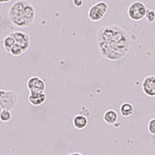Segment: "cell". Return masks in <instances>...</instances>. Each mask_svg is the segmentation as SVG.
<instances>
[{"label":"cell","mask_w":155,"mask_h":155,"mask_svg":"<svg viewBox=\"0 0 155 155\" xmlns=\"http://www.w3.org/2000/svg\"><path fill=\"white\" fill-rule=\"evenodd\" d=\"M12 0H2V3H8V2H11Z\"/></svg>","instance_id":"20"},{"label":"cell","mask_w":155,"mask_h":155,"mask_svg":"<svg viewBox=\"0 0 155 155\" xmlns=\"http://www.w3.org/2000/svg\"><path fill=\"white\" fill-rule=\"evenodd\" d=\"M73 126L77 130H84L88 125V119L85 116L81 114H78L74 116L72 120Z\"/></svg>","instance_id":"10"},{"label":"cell","mask_w":155,"mask_h":155,"mask_svg":"<svg viewBox=\"0 0 155 155\" xmlns=\"http://www.w3.org/2000/svg\"><path fill=\"white\" fill-rule=\"evenodd\" d=\"M27 86L30 93L44 92L46 89L45 81L39 76H33L30 78L27 82Z\"/></svg>","instance_id":"5"},{"label":"cell","mask_w":155,"mask_h":155,"mask_svg":"<svg viewBox=\"0 0 155 155\" xmlns=\"http://www.w3.org/2000/svg\"><path fill=\"white\" fill-rule=\"evenodd\" d=\"M16 44V41L15 39L13 38L12 36H11L10 34L5 37L3 39V41H2V45H3V48L5 49V51L7 52V53H9L10 52L11 48L13 47V45Z\"/></svg>","instance_id":"13"},{"label":"cell","mask_w":155,"mask_h":155,"mask_svg":"<svg viewBox=\"0 0 155 155\" xmlns=\"http://www.w3.org/2000/svg\"><path fill=\"white\" fill-rule=\"evenodd\" d=\"M147 21L148 23H153L155 20V11L153 9H147L145 15Z\"/></svg>","instance_id":"16"},{"label":"cell","mask_w":155,"mask_h":155,"mask_svg":"<svg viewBox=\"0 0 155 155\" xmlns=\"http://www.w3.org/2000/svg\"><path fill=\"white\" fill-rule=\"evenodd\" d=\"M120 114L124 117H128L134 114V108L131 103L130 102H124L120 106Z\"/></svg>","instance_id":"12"},{"label":"cell","mask_w":155,"mask_h":155,"mask_svg":"<svg viewBox=\"0 0 155 155\" xmlns=\"http://www.w3.org/2000/svg\"><path fill=\"white\" fill-rule=\"evenodd\" d=\"M103 120L108 125H114L118 120V114L113 109H109L105 112Z\"/></svg>","instance_id":"11"},{"label":"cell","mask_w":155,"mask_h":155,"mask_svg":"<svg viewBox=\"0 0 155 155\" xmlns=\"http://www.w3.org/2000/svg\"><path fill=\"white\" fill-rule=\"evenodd\" d=\"M18 102L17 94L14 91H6L5 96L0 100V106L3 109H9L10 111L16 108Z\"/></svg>","instance_id":"6"},{"label":"cell","mask_w":155,"mask_h":155,"mask_svg":"<svg viewBox=\"0 0 155 155\" xmlns=\"http://www.w3.org/2000/svg\"><path fill=\"white\" fill-rule=\"evenodd\" d=\"M97 43L102 58L109 61H118L129 53L131 39L128 33L121 27L108 25L99 30Z\"/></svg>","instance_id":"1"},{"label":"cell","mask_w":155,"mask_h":155,"mask_svg":"<svg viewBox=\"0 0 155 155\" xmlns=\"http://www.w3.org/2000/svg\"><path fill=\"white\" fill-rule=\"evenodd\" d=\"M47 100V95L44 92H36L30 93L28 97V101L32 106H41Z\"/></svg>","instance_id":"9"},{"label":"cell","mask_w":155,"mask_h":155,"mask_svg":"<svg viewBox=\"0 0 155 155\" xmlns=\"http://www.w3.org/2000/svg\"><path fill=\"white\" fill-rule=\"evenodd\" d=\"M72 2L76 7H81L83 5V0H72Z\"/></svg>","instance_id":"18"},{"label":"cell","mask_w":155,"mask_h":155,"mask_svg":"<svg viewBox=\"0 0 155 155\" xmlns=\"http://www.w3.org/2000/svg\"><path fill=\"white\" fill-rule=\"evenodd\" d=\"M8 16L12 24L19 28H26L33 24L36 17L34 5L27 0H18L11 5Z\"/></svg>","instance_id":"2"},{"label":"cell","mask_w":155,"mask_h":155,"mask_svg":"<svg viewBox=\"0 0 155 155\" xmlns=\"http://www.w3.org/2000/svg\"><path fill=\"white\" fill-rule=\"evenodd\" d=\"M2 110H3V108H2V106H0V114H1V113H2Z\"/></svg>","instance_id":"22"},{"label":"cell","mask_w":155,"mask_h":155,"mask_svg":"<svg viewBox=\"0 0 155 155\" xmlns=\"http://www.w3.org/2000/svg\"><path fill=\"white\" fill-rule=\"evenodd\" d=\"M71 155H73V154H78V155H82V153H70Z\"/></svg>","instance_id":"21"},{"label":"cell","mask_w":155,"mask_h":155,"mask_svg":"<svg viewBox=\"0 0 155 155\" xmlns=\"http://www.w3.org/2000/svg\"><path fill=\"white\" fill-rule=\"evenodd\" d=\"M11 118H12V114H11L10 110L3 109L2 113L0 114V120L3 123H7L10 121Z\"/></svg>","instance_id":"14"},{"label":"cell","mask_w":155,"mask_h":155,"mask_svg":"<svg viewBox=\"0 0 155 155\" xmlns=\"http://www.w3.org/2000/svg\"><path fill=\"white\" fill-rule=\"evenodd\" d=\"M5 93H6V91L3 89H0V100H2V98L5 96Z\"/></svg>","instance_id":"19"},{"label":"cell","mask_w":155,"mask_h":155,"mask_svg":"<svg viewBox=\"0 0 155 155\" xmlns=\"http://www.w3.org/2000/svg\"><path fill=\"white\" fill-rule=\"evenodd\" d=\"M143 93L149 97H155V76H147L142 82Z\"/></svg>","instance_id":"8"},{"label":"cell","mask_w":155,"mask_h":155,"mask_svg":"<svg viewBox=\"0 0 155 155\" xmlns=\"http://www.w3.org/2000/svg\"><path fill=\"white\" fill-rule=\"evenodd\" d=\"M148 131L151 135H155V118L151 119L149 121L147 126Z\"/></svg>","instance_id":"17"},{"label":"cell","mask_w":155,"mask_h":155,"mask_svg":"<svg viewBox=\"0 0 155 155\" xmlns=\"http://www.w3.org/2000/svg\"><path fill=\"white\" fill-rule=\"evenodd\" d=\"M23 53H24V52H23L22 48L19 46V44H16V43L13 45V47L11 48L10 52H9V54H11L13 57H19Z\"/></svg>","instance_id":"15"},{"label":"cell","mask_w":155,"mask_h":155,"mask_svg":"<svg viewBox=\"0 0 155 155\" xmlns=\"http://www.w3.org/2000/svg\"><path fill=\"white\" fill-rule=\"evenodd\" d=\"M2 3V0H0V4Z\"/></svg>","instance_id":"23"},{"label":"cell","mask_w":155,"mask_h":155,"mask_svg":"<svg viewBox=\"0 0 155 155\" xmlns=\"http://www.w3.org/2000/svg\"><path fill=\"white\" fill-rule=\"evenodd\" d=\"M108 11V4L105 2H99L90 8L88 17L91 21L99 22L104 17Z\"/></svg>","instance_id":"4"},{"label":"cell","mask_w":155,"mask_h":155,"mask_svg":"<svg viewBox=\"0 0 155 155\" xmlns=\"http://www.w3.org/2000/svg\"><path fill=\"white\" fill-rule=\"evenodd\" d=\"M10 35L13 37L16 44L21 47L23 52L28 51L30 47V37L28 34L21 31H16L11 33Z\"/></svg>","instance_id":"7"},{"label":"cell","mask_w":155,"mask_h":155,"mask_svg":"<svg viewBox=\"0 0 155 155\" xmlns=\"http://www.w3.org/2000/svg\"><path fill=\"white\" fill-rule=\"evenodd\" d=\"M147 9L141 2H134L131 4L127 10V16L133 21H140L145 17Z\"/></svg>","instance_id":"3"}]
</instances>
